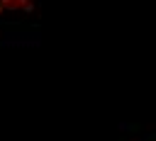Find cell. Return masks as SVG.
<instances>
[{"instance_id": "1", "label": "cell", "mask_w": 156, "mask_h": 141, "mask_svg": "<svg viewBox=\"0 0 156 141\" xmlns=\"http://www.w3.org/2000/svg\"><path fill=\"white\" fill-rule=\"evenodd\" d=\"M34 10V0H0V22L20 19Z\"/></svg>"}]
</instances>
